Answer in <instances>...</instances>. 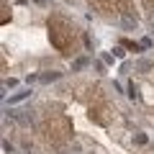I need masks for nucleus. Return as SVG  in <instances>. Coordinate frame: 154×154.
Returning <instances> with one entry per match:
<instances>
[{
	"mask_svg": "<svg viewBox=\"0 0 154 154\" xmlns=\"http://www.w3.org/2000/svg\"><path fill=\"white\" fill-rule=\"evenodd\" d=\"M46 28H49V41L54 49H59L62 54H75V46H77V26L69 21V18L59 16V13H54V16H49V21H46Z\"/></svg>",
	"mask_w": 154,
	"mask_h": 154,
	"instance_id": "f257e3e1",
	"label": "nucleus"
},
{
	"mask_svg": "<svg viewBox=\"0 0 154 154\" xmlns=\"http://www.w3.org/2000/svg\"><path fill=\"white\" fill-rule=\"evenodd\" d=\"M41 134L51 146L62 149L72 136V121L64 113H46L44 121H41Z\"/></svg>",
	"mask_w": 154,
	"mask_h": 154,
	"instance_id": "f03ea898",
	"label": "nucleus"
},
{
	"mask_svg": "<svg viewBox=\"0 0 154 154\" xmlns=\"http://www.w3.org/2000/svg\"><path fill=\"white\" fill-rule=\"evenodd\" d=\"M90 8H93L95 13H100V16H110L113 13V0H88Z\"/></svg>",
	"mask_w": 154,
	"mask_h": 154,
	"instance_id": "7ed1b4c3",
	"label": "nucleus"
},
{
	"mask_svg": "<svg viewBox=\"0 0 154 154\" xmlns=\"http://www.w3.org/2000/svg\"><path fill=\"white\" fill-rule=\"evenodd\" d=\"M113 11H118L123 18H134V8H131V0H113ZM136 21V18H134Z\"/></svg>",
	"mask_w": 154,
	"mask_h": 154,
	"instance_id": "20e7f679",
	"label": "nucleus"
},
{
	"mask_svg": "<svg viewBox=\"0 0 154 154\" xmlns=\"http://www.w3.org/2000/svg\"><path fill=\"white\" fill-rule=\"evenodd\" d=\"M90 118H93L95 123H100V126L108 123V116H105V108H103V105H90Z\"/></svg>",
	"mask_w": 154,
	"mask_h": 154,
	"instance_id": "39448f33",
	"label": "nucleus"
},
{
	"mask_svg": "<svg viewBox=\"0 0 154 154\" xmlns=\"http://www.w3.org/2000/svg\"><path fill=\"white\" fill-rule=\"evenodd\" d=\"M8 18H11V16H8V5H5V3H3V18H0V23L5 26V23H8Z\"/></svg>",
	"mask_w": 154,
	"mask_h": 154,
	"instance_id": "423d86ee",
	"label": "nucleus"
},
{
	"mask_svg": "<svg viewBox=\"0 0 154 154\" xmlns=\"http://www.w3.org/2000/svg\"><path fill=\"white\" fill-rule=\"evenodd\" d=\"M144 8H146L149 13H154V0H144Z\"/></svg>",
	"mask_w": 154,
	"mask_h": 154,
	"instance_id": "0eeeda50",
	"label": "nucleus"
}]
</instances>
